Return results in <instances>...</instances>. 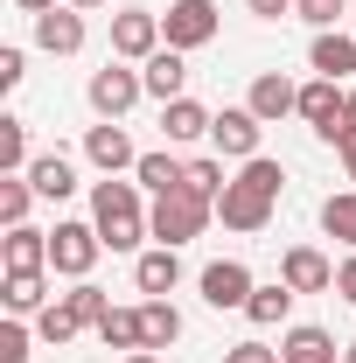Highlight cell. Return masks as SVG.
<instances>
[{"mask_svg": "<svg viewBox=\"0 0 356 363\" xmlns=\"http://www.w3.org/2000/svg\"><path fill=\"white\" fill-rule=\"evenodd\" d=\"M279 189H287V168L279 161H245V175H230L223 182V196H217V217H223V230H266L272 224V203H279Z\"/></svg>", "mask_w": 356, "mask_h": 363, "instance_id": "cell-1", "label": "cell"}, {"mask_svg": "<svg viewBox=\"0 0 356 363\" xmlns=\"http://www.w3.org/2000/svg\"><path fill=\"white\" fill-rule=\"evenodd\" d=\"M91 224H98V238H105V252H140V238H154L147 210H140V182L105 175L98 189H91Z\"/></svg>", "mask_w": 356, "mask_h": 363, "instance_id": "cell-2", "label": "cell"}, {"mask_svg": "<svg viewBox=\"0 0 356 363\" xmlns=\"http://www.w3.org/2000/svg\"><path fill=\"white\" fill-rule=\"evenodd\" d=\"M210 217H217V203L210 196H196V189H175V196H154V210H147V224H154V238L161 245H196L203 230H210Z\"/></svg>", "mask_w": 356, "mask_h": 363, "instance_id": "cell-3", "label": "cell"}, {"mask_svg": "<svg viewBox=\"0 0 356 363\" xmlns=\"http://www.w3.org/2000/svg\"><path fill=\"white\" fill-rule=\"evenodd\" d=\"M84 98H91V112H98V119H126L140 98H147V77H140L133 63H119V56H112L105 70H91Z\"/></svg>", "mask_w": 356, "mask_h": 363, "instance_id": "cell-4", "label": "cell"}, {"mask_svg": "<svg viewBox=\"0 0 356 363\" xmlns=\"http://www.w3.org/2000/svg\"><path fill=\"white\" fill-rule=\"evenodd\" d=\"M98 252H105L98 224H56L49 230V272H63V279H91Z\"/></svg>", "mask_w": 356, "mask_h": 363, "instance_id": "cell-5", "label": "cell"}, {"mask_svg": "<svg viewBox=\"0 0 356 363\" xmlns=\"http://www.w3.org/2000/svg\"><path fill=\"white\" fill-rule=\"evenodd\" d=\"M154 49H168L161 14H154V7H119V14H112V56H119V63H147Z\"/></svg>", "mask_w": 356, "mask_h": 363, "instance_id": "cell-6", "label": "cell"}, {"mask_svg": "<svg viewBox=\"0 0 356 363\" xmlns=\"http://www.w3.org/2000/svg\"><path fill=\"white\" fill-rule=\"evenodd\" d=\"M343 112H350V91L335 84V77H308V84H301V119H308L328 147H343Z\"/></svg>", "mask_w": 356, "mask_h": 363, "instance_id": "cell-7", "label": "cell"}, {"mask_svg": "<svg viewBox=\"0 0 356 363\" xmlns=\"http://www.w3.org/2000/svg\"><path fill=\"white\" fill-rule=\"evenodd\" d=\"M161 35H168V49H203L217 43V0H175L168 14H161Z\"/></svg>", "mask_w": 356, "mask_h": 363, "instance_id": "cell-8", "label": "cell"}, {"mask_svg": "<svg viewBox=\"0 0 356 363\" xmlns=\"http://www.w3.org/2000/svg\"><path fill=\"white\" fill-rule=\"evenodd\" d=\"M259 133H266V119H259L252 105H223L217 126H210L217 154H230V161H259Z\"/></svg>", "mask_w": 356, "mask_h": 363, "instance_id": "cell-9", "label": "cell"}, {"mask_svg": "<svg viewBox=\"0 0 356 363\" xmlns=\"http://www.w3.org/2000/svg\"><path fill=\"white\" fill-rule=\"evenodd\" d=\"M84 161L98 168V175H126V168H140V147L126 140L119 119H98V126L84 133Z\"/></svg>", "mask_w": 356, "mask_h": 363, "instance_id": "cell-10", "label": "cell"}, {"mask_svg": "<svg viewBox=\"0 0 356 363\" xmlns=\"http://www.w3.org/2000/svg\"><path fill=\"white\" fill-rule=\"evenodd\" d=\"M196 286H203V301L223 315V308H245L259 279H252V266H245V259H217V266H203V279H196Z\"/></svg>", "mask_w": 356, "mask_h": 363, "instance_id": "cell-11", "label": "cell"}, {"mask_svg": "<svg viewBox=\"0 0 356 363\" xmlns=\"http://www.w3.org/2000/svg\"><path fill=\"white\" fill-rule=\"evenodd\" d=\"M35 49H49V56H77L84 49V7H49V14H35Z\"/></svg>", "mask_w": 356, "mask_h": 363, "instance_id": "cell-12", "label": "cell"}, {"mask_svg": "<svg viewBox=\"0 0 356 363\" xmlns=\"http://www.w3.org/2000/svg\"><path fill=\"white\" fill-rule=\"evenodd\" d=\"M245 105H252V112H259L266 126H279L287 112H301V84H294V77H279V70H259V77H252V98H245Z\"/></svg>", "mask_w": 356, "mask_h": 363, "instance_id": "cell-13", "label": "cell"}, {"mask_svg": "<svg viewBox=\"0 0 356 363\" xmlns=\"http://www.w3.org/2000/svg\"><path fill=\"white\" fill-rule=\"evenodd\" d=\"M279 279H287L294 294H335V266H328L314 245H294V252L279 259Z\"/></svg>", "mask_w": 356, "mask_h": 363, "instance_id": "cell-14", "label": "cell"}, {"mask_svg": "<svg viewBox=\"0 0 356 363\" xmlns=\"http://www.w3.org/2000/svg\"><path fill=\"white\" fill-rule=\"evenodd\" d=\"M308 63H314V77H335V84H350L356 77V28L343 35V28H321L308 49Z\"/></svg>", "mask_w": 356, "mask_h": 363, "instance_id": "cell-15", "label": "cell"}, {"mask_svg": "<svg viewBox=\"0 0 356 363\" xmlns=\"http://www.w3.org/2000/svg\"><path fill=\"white\" fill-rule=\"evenodd\" d=\"M140 77H147V98H161V105H175V98H189V56L182 49H154L147 63H140Z\"/></svg>", "mask_w": 356, "mask_h": 363, "instance_id": "cell-16", "label": "cell"}, {"mask_svg": "<svg viewBox=\"0 0 356 363\" xmlns=\"http://www.w3.org/2000/svg\"><path fill=\"white\" fill-rule=\"evenodd\" d=\"M0 266L7 272H49V230L14 224L7 238H0Z\"/></svg>", "mask_w": 356, "mask_h": 363, "instance_id": "cell-17", "label": "cell"}, {"mask_svg": "<svg viewBox=\"0 0 356 363\" xmlns=\"http://www.w3.org/2000/svg\"><path fill=\"white\" fill-rule=\"evenodd\" d=\"M175 279H182V259H175V245H154V252H140V266H133V286L147 294V301H168V294H175Z\"/></svg>", "mask_w": 356, "mask_h": 363, "instance_id": "cell-18", "label": "cell"}, {"mask_svg": "<svg viewBox=\"0 0 356 363\" xmlns=\"http://www.w3.org/2000/svg\"><path fill=\"white\" fill-rule=\"evenodd\" d=\"M217 126V112H203L196 98H175V105H161V133H168V147H189V140H203Z\"/></svg>", "mask_w": 356, "mask_h": 363, "instance_id": "cell-19", "label": "cell"}, {"mask_svg": "<svg viewBox=\"0 0 356 363\" xmlns=\"http://www.w3.org/2000/svg\"><path fill=\"white\" fill-rule=\"evenodd\" d=\"M28 182H35L43 203H63V196H77V161L70 154H43V161H28Z\"/></svg>", "mask_w": 356, "mask_h": 363, "instance_id": "cell-20", "label": "cell"}, {"mask_svg": "<svg viewBox=\"0 0 356 363\" xmlns=\"http://www.w3.org/2000/svg\"><path fill=\"white\" fill-rule=\"evenodd\" d=\"M133 182L147 196H175V189H189V161H175V154H140Z\"/></svg>", "mask_w": 356, "mask_h": 363, "instance_id": "cell-21", "label": "cell"}, {"mask_svg": "<svg viewBox=\"0 0 356 363\" xmlns=\"http://www.w3.org/2000/svg\"><path fill=\"white\" fill-rule=\"evenodd\" d=\"M279 363H343V350H335V335H328V328H287Z\"/></svg>", "mask_w": 356, "mask_h": 363, "instance_id": "cell-22", "label": "cell"}, {"mask_svg": "<svg viewBox=\"0 0 356 363\" xmlns=\"http://www.w3.org/2000/svg\"><path fill=\"white\" fill-rule=\"evenodd\" d=\"M0 301H7V315H43L49 308V272H7Z\"/></svg>", "mask_w": 356, "mask_h": 363, "instance_id": "cell-23", "label": "cell"}, {"mask_svg": "<svg viewBox=\"0 0 356 363\" xmlns=\"http://www.w3.org/2000/svg\"><path fill=\"white\" fill-rule=\"evenodd\" d=\"M140 335H147V350H175V342H182L175 301H140Z\"/></svg>", "mask_w": 356, "mask_h": 363, "instance_id": "cell-24", "label": "cell"}, {"mask_svg": "<svg viewBox=\"0 0 356 363\" xmlns=\"http://www.w3.org/2000/svg\"><path fill=\"white\" fill-rule=\"evenodd\" d=\"M245 315L259 321V328H279V321L294 315V286H287V279H272V286H252V301H245Z\"/></svg>", "mask_w": 356, "mask_h": 363, "instance_id": "cell-25", "label": "cell"}, {"mask_svg": "<svg viewBox=\"0 0 356 363\" xmlns=\"http://www.w3.org/2000/svg\"><path fill=\"white\" fill-rule=\"evenodd\" d=\"M98 335H105V350H147V335H140V308H112V315L98 321Z\"/></svg>", "mask_w": 356, "mask_h": 363, "instance_id": "cell-26", "label": "cell"}, {"mask_svg": "<svg viewBox=\"0 0 356 363\" xmlns=\"http://www.w3.org/2000/svg\"><path fill=\"white\" fill-rule=\"evenodd\" d=\"M77 328H84V321H77V308H70V301H49L43 315H35V335H43V342H56V350H63V342H77Z\"/></svg>", "mask_w": 356, "mask_h": 363, "instance_id": "cell-27", "label": "cell"}, {"mask_svg": "<svg viewBox=\"0 0 356 363\" xmlns=\"http://www.w3.org/2000/svg\"><path fill=\"white\" fill-rule=\"evenodd\" d=\"M0 175H28V119H0Z\"/></svg>", "mask_w": 356, "mask_h": 363, "instance_id": "cell-28", "label": "cell"}, {"mask_svg": "<svg viewBox=\"0 0 356 363\" xmlns=\"http://www.w3.org/2000/svg\"><path fill=\"white\" fill-rule=\"evenodd\" d=\"M28 203H35V182L28 175H0V224H28Z\"/></svg>", "mask_w": 356, "mask_h": 363, "instance_id": "cell-29", "label": "cell"}, {"mask_svg": "<svg viewBox=\"0 0 356 363\" xmlns=\"http://www.w3.org/2000/svg\"><path fill=\"white\" fill-rule=\"evenodd\" d=\"M321 230H328V238H343V245H356V189H343V196H328V203H321Z\"/></svg>", "mask_w": 356, "mask_h": 363, "instance_id": "cell-30", "label": "cell"}, {"mask_svg": "<svg viewBox=\"0 0 356 363\" xmlns=\"http://www.w3.org/2000/svg\"><path fill=\"white\" fill-rule=\"evenodd\" d=\"M63 301L77 308V321H84V328H98V321L112 315V301H105V286H91V279H77V286H70Z\"/></svg>", "mask_w": 356, "mask_h": 363, "instance_id": "cell-31", "label": "cell"}, {"mask_svg": "<svg viewBox=\"0 0 356 363\" xmlns=\"http://www.w3.org/2000/svg\"><path fill=\"white\" fill-rule=\"evenodd\" d=\"M294 14H301L314 35H321V28H335V21L350 14V0H294Z\"/></svg>", "mask_w": 356, "mask_h": 363, "instance_id": "cell-32", "label": "cell"}, {"mask_svg": "<svg viewBox=\"0 0 356 363\" xmlns=\"http://www.w3.org/2000/svg\"><path fill=\"white\" fill-rule=\"evenodd\" d=\"M223 182H230V175H223V161H189V189H196V196H210V203H217Z\"/></svg>", "mask_w": 356, "mask_h": 363, "instance_id": "cell-33", "label": "cell"}, {"mask_svg": "<svg viewBox=\"0 0 356 363\" xmlns=\"http://www.w3.org/2000/svg\"><path fill=\"white\" fill-rule=\"evenodd\" d=\"M0 363H28V328H21V315L0 321Z\"/></svg>", "mask_w": 356, "mask_h": 363, "instance_id": "cell-34", "label": "cell"}, {"mask_svg": "<svg viewBox=\"0 0 356 363\" xmlns=\"http://www.w3.org/2000/svg\"><path fill=\"white\" fill-rule=\"evenodd\" d=\"M21 77H28V56H21V49L7 43V49H0V91H14Z\"/></svg>", "mask_w": 356, "mask_h": 363, "instance_id": "cell-35", "label": "cell"}, {"mask_svg": "<svg viewBox=\"0 0 356 363\" xmlns=\"http://www.w3.org/2000/svg\"><path fill=\"white\" fill-rule=\"evenodd\" d=\"M223 363H279V350H266V342H230Z\"/></svg>", "mask_w": 356, "mask_h": 363, "instance_id": "cell-36", "label": "cell"}, {"mask_svg": "<svg viewBox=\"0 0 356 363\" xmlns=\"http://www.w3.org/2000/svg\"><path fill=\"white\" fill-rule=\"evenodd\" d=\"M335 294H343V301H350V308H356V252H350V259H343V266H335Z\"/></svg>", "mask_w": 356, "mask_h": 363, "instance_id": "cell-37", "label": "cell"}, {"mask_svg": "<svg viewBox=\"0 0 356 363\" xmlns=\"http://www.w3.org/2000/svg\"><path fill=\"white\" fill-rule=\"evenodd\" d=\"M245 7H252L259 21H279V14H294V0H245Z\"/></svg>", "mask_w": 356, "mask_h": 363, "instance_id": "cell-38", "label": "cell"}, {"mask_svg": "<svg viewBox=\"0 0 356 363\" xmlns=\"http://www.w3.org/2000/svg\"><path fill=\"white\" fill-rule=\"evenodd\" d=\"M335 154H343V168H350V182H356V133L343 140V147H335Z\"/></svg>", "mask_w": 356, "mask_h": 363, "instance_id": "cell-39", "label": "cell"}, {"mask_svg": "<svg viewBox=\"0 0 356 363\" xmlns=\"http://www.w3.org/2000/svg\"><path fill=\"white\" fill-rule=\"evenodd\" d=\"M21 14H49V7H63V0H14Z\"/></svg>", "mask_w": 356, "mask_h": 363, "instance_id": "cell-40", "label": "cell"}, {"mask_svg": "<svg viewBox=\"0 0 356 363\" xmlns=\"http://www.w3.org/2000/svg\"><path fill=\"white\" fill-rule=\"evenodd\" d=\"M356 133V91H350V112H343V140Z\"/></svg>", "mask_w": 356, "mask_h": 363, "instance_id": "cell-41", "label": "cell"}, {"mask_svg": "<svg viewBox=\"0 0 356 363\" xmlns=\"http://www.w3.org/2000/svg\"><path fill=\"white\" fill-rule=\"evenodd\" d=\"M126 363H161V357H154V350H133V357H126Z\"/></svg>", "mask_w": 356, "mask_h": 363, "instance_id": "cell-42", "label": "cell"}, {"mask_svg": "<svg viewBox=\"0 0 356 363\" xmlns=\"http://www.w3.org/2000/svg\"><path fill=\"white\" fill-rule=\"evenodd\" d=\"M70 7H84V14H91V7H105V0H70Z\"/></svg>", "mask_w": 356, "mask_h": 363, "instance_id": "cell-43", "label": "cell"}, {"mask_svg": "<svg viewBox=\"0 0 356 363\" xmlns=\"http://www.w3.org/2000/svg\"><path fill=\"white\" fill-rule=\"evenodd\" d=\"M343 363H356V342H343Z\"/></svg>", "mask_w": 356, "mask_h": 363, "instance_id": "cell-44", "label": "cell"}, {"mask_svg": "<svg viewBox=\"0 0 356 363\" xmlns=\"http://www.w3.org/2000/svg\"><path fill=\"white\" fill-rule=\"evenodd\" d=\"M350 28H356V14H350Z\"/></svg>", "mask_w": 356, "mask_h": 363, "instance_id": "cell-45", "label": "cell"}]
</instances>
